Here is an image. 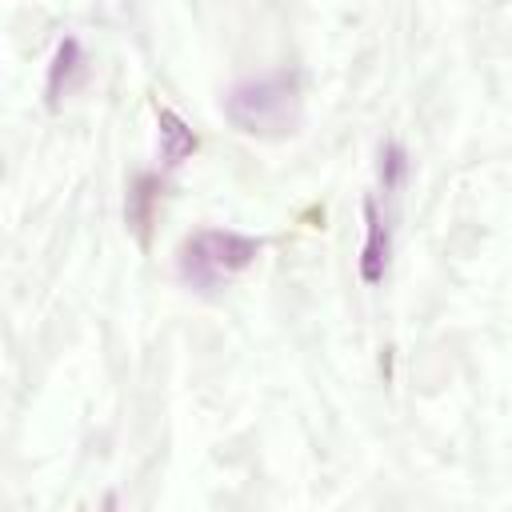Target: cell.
Returning a JSON list of instances; mask_svg holds the SVG:
<instances>
[{
  "label": "cell",
  "mask_w": 512,
  "mask_h": 512,
  "mask_svg": "<svg viewBox=\"0 0 512 512\" xmlns=\"http://www.w3.org/2000/svg\"><path fill=\"white\" fill-rule=\"evenodd\" d=\"M256 256H260V240L228 228H200L180 248V276L192 288L208 292L240 276L248 264H256Z\"/></svg>",
  "instance_id": "7a4b0ae2"
},
{
  "label": "cell",
  "mask_w": 512,
  "mask_h": 512,
  "mask_svg": "<svg viewBox=\"0 0 512 512\" xmlns=\"http://www.w3.org/2000/svg\"><path fill=\"white\" fill-rule=\"evenodd\" d=\"M400 172H404V148L400 144H384V152H380V180H384V188H396Z\"/></svg>",
  "instance_id": "8992f818"
},
{
  "label": "cell",
  "mask_w": 512,
  "mask_h": 512,
  "mask_svg": "<svg viewBox=\"0 0 512 512\" xmlns=\"http://www.w3.org/2000/svg\"><path fill=\"white\" fill-rule=\"evenodd\" d=\"M364 224H368V232H364V252H360V276H364V284H380L384 268H388L392 240H388V224L372 196H364Z\"/></svg>",
  "instance_id": "3957f363"
},
{
  "label": "cell",
  "mask_w": 512,
  "mask_h": 512,
  "mask_svg": "<svg viewBox=\"0 0 512 512\" xmlns=\"http://www.w3.org/2000/svg\"><path fill=\"white\" fill-rule=\"evenodd\" d=\"M156 124H160V152L168 164H180L196 152V132L172 108H156Z\"/></svg>",
  "instance_id": "277c9868"
},
{
  "label": "cell",
  "mask_w": 512,
  "mask_h": 512,
  "mask_svg": "<svg viewBox=\"0 0 512 512\" xmlns=\"http://www.w3.org/2000/svg\"><path fill=\"white\" fill-rule=\"evenodd\" d=\"M224 112L240 132L260 140H280L300 124V84L288 72L244 80L224 100Z\"/></svg>",
  "instance_id": "6da1fadb"
},
{
  "label": "cell",
  "mask_w": 512,
  "mask_h": 512,
  "mask_svg": "<svg viewBox=\"0 0 512 512\" xmlns=\"http://www.w3.org/2000/svg\"><path fill=\"white\" fill-rule=\"evenodd\" d=\"M80 68V44L76 40H64L56 48V64H52V80H48V92H52V104L60 100V92H68V76Z\"/></svg>",
  "instance_id": "5b68a950"
}]
</instances>
